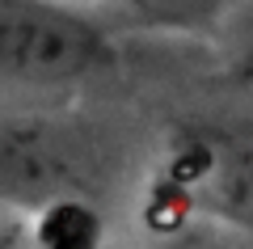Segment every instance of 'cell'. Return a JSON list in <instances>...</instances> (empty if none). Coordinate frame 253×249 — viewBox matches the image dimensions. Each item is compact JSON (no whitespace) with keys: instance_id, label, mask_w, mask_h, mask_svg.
Listing matches in <instances>:
<instances>
[{"instance_id":"obj_5","label":"cell","mask_w":253,"mask_h":249,"mask_svg":"<svg viewBox=\"0 0 253 249\" xmlns=\"http://www.w3.org/2000/svg\"><path fill=\"white\" fill-rule=\"evenodd\" d=\"M0 249H34L30 245V228H26V215L0 207Z\"/></svg>"},{"instance_id":"obj_4","label":"cell","mask_w":253,"mask_h":249,"mask_svg":"<svg viewBox=\"0 0 253 249\" xmlns=\"http://www.w3.org/2000/svg\"><path fill=\"white\" fill-rule=\"evenodd\" d=\"M26 228L34 249H106L101 203H89V199L51 203L42 211L26 215Z\"/></svg>"},{"instance_id":"obj_2","label":"cell","mask_w":253,"mask_h":249,"mask_svg":"<svg viewBox=\"0 0 253 249\" xmlns=\"http://www.w3.org/2000/svg\"><path fill=\"white\" fill-rule=\"evenodd\" d=\"M110 63L101 17L63 0H0V85L59 89Z\"/></svg>"},{"instance_id":"obj_6","label":"cell","mask_w":253,"mask_h":249,"mask_svg":"<svg viewBox=\"0 0 253 249\" xmlns=\"http://www.w3.org/2000/svg\"><path fill=\"white\" fill-rule=\"evenodd\" d=\"M224 249H245V245H241V241H236V245H224Z\"/></svg>"},{"instance_id":"obj_3","label":"cell","mask_w":253,"mask_h":249,"mask_svg":"<svg viewBox=\"0 0 253 249\" xmlns=\"http://www.w3.org/2000/svg\"><path fill=\"white\" fill-rule=\"evenodd\" d=\"M241 0H106L110 26L152 34H207Z\"/></svg>"},{"instance_id":"obj_1","label":"cell","mask_w":253,"mask_h":249,"mask_svg":"<svg viewBox=\"0 0 253 249\" xmlns=\"http://www.w3.org/2000/svg\"><path fill=\"white\" fill-rule=\"evenodd\" d=\"M118 173L110 135L76 114L0 110V207L34 215L63 199L101 203Z\"/></svg>"}]
</instances>
